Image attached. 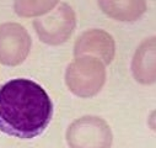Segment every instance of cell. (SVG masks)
Here are the masks:
<instances>
[{"mask_svg": "<svg viewBox=\"0 0 156 148\" xmlns=\"http://www.w3.org/2000/svg\"><path fill=\"white\" fill-rule=\"evenodd\" d=\"M53 117V102L47 91L27 78L0 85V131L20 139L44 132Z\"/></svg>", "mask_w": 156, "mask_h": 148, "instance_id": "cell-1", "label": "cell"}, {"mask_svg": "<svg viewBox=\"0 0 156 148\" xmlns=\"http://www.w3.org/2000/svg\"><path fill=\"white\" fill-rule=\"evenodd\" d=\"M64 79L71 94L81 99H90L96 96L105 87L106 65L92 56L75 57L65 69Z\"/></svg>", "mask_w": 156, "mask_h": 148, "instance_id": "cell-2", "label": "cell"}, {"mask_svg": "<svg viewBox=\"0 0 156 148\" xmlns=\"http://www.w3.org/2000/svg\"><path fill=\"white\" fill-rule=\"evenodd\" d=\"M65 139L69 148H112L113 133L102 117L85 115L68 126Z\"/></svg>", "mask_w": 156, "mask_h": 148, "instance_id": "cell-3", "label": "cell"}, {"mask_svg": "<svg viewBox=\"0 0 156 148\" xmlns=\"http://www.w3.org/2000/svg\"><path fill=\"white\" fill-rule=\"evenodd\" d=\"M32 25L41 42L48 46H60L75 31L76 14L68 3H59L47 15L34 19Z\"/></svg>", "mask_w": 156, "mask_h": 148, "instance_id": "cell-4", "label": "cell"}, {"mask_svg": "<svg viewBox=\"0 0 156 148\" xmlns=\"http://www.w3.org/2000/svg\"><path fill=\"white\" fill-rule=\"evenodd\" d=\"M32 48L28 31L19 22L0 24V64L16 67L22 64Z\"/></svg>", "mask_w": 156, "mask_h": 148, "instance_id": "cell-5", "label": "cell"}, {"mask_svg": "<svg viewBox=\"0 0 156 148\" xmlns=\"http://www.w3.org/2000/svg\"><path fill=\"white\" fill-rule=\"evenodd\" d=\"M92 56L108 65L115 56V42L111 33L101 28L84 31L74 45V57Z\"/></svg>", "mask_w": 156, "mask_h": 148, "instance_id": "cell-6", "label": "cell"}, {"mask_svg": "<svg viewBox=\"0 0 156 148\" xmlns=\"http://www.w3.org/2000/svg\"><path fill=\"white\" fill-rule=\"evenodd\" d=\"M130 70L136 83L156 84V36L146 37L139 43L132 58Z\"/></svg>", "mask_w": 156, "mask_h": 148, "instance_id": "cell-7", "label": "cell"}, {"mask_svg": "<svg viewBox=\"0 0 156 148\" xmlns=\"http://www.w3.org/2000/svg\"><path fill=\"white\" fill-rule=\"evenodd\" d=\"M101 11L119 22L138 21L147 10L146 0H97Z\"/></svg>", "mask_w": 156, "mask_h": 148, "instance_id": "cell-8", "label": "cell"}, {"mask_svg": "<svg viewBox=\"0 0 156 148\" xmlns=\"http://www.w3.org/2000/svg\"><path fill=\"white\" fill-rule=\"evenodd\" d=\"M60 0H14V11L23 19H37L54 10Z\"/></svg>", "mask_w": 156, "mask_h": 148, "instance_id": "cell-9", "label": "cell"}, {"mask_svg": "<svg viewBox=\"0 0 156 148\" xmlns=\"http://www.w3.org/2000/svg\"><path fill=\"white\" fill-rule=\"evenodd\" d=\"M147 126L151 131L156 132V109L152 110L147 116Z\"/></svg>", "mask_w": 156, "mask_h": 148, "instance_id": "cell-10", "label": "cell"}]
</instances>
